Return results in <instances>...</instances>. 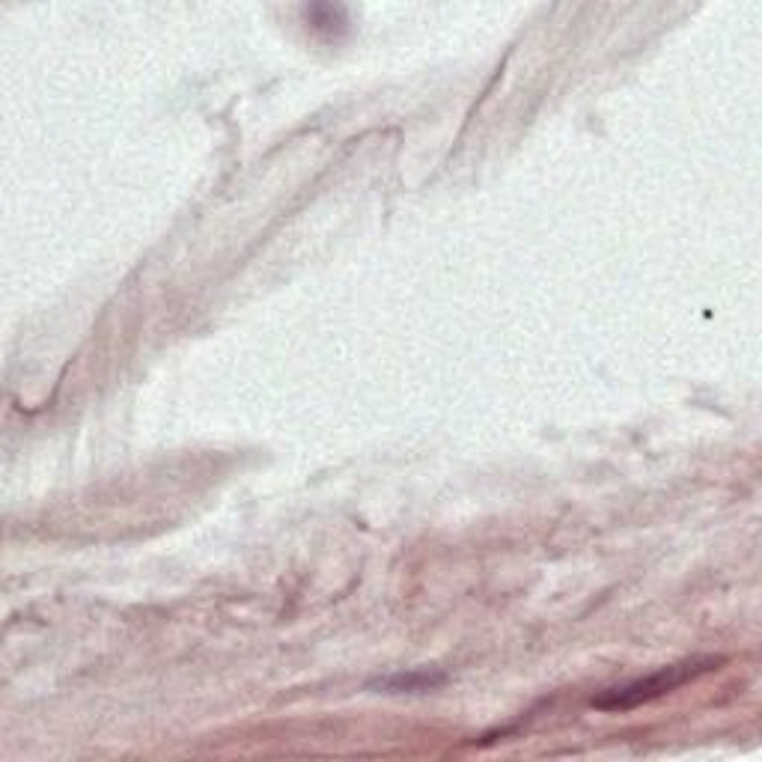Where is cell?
Segmentation results:
<instances>
[{
    "label": "cell",
    "instance_id": "cell-1",
    "mask_svg": "<svg viewBox=\"0 0 762 762\" xmlns=\"http://www.w3.org/2000/svg\"><path fill=\"white\" fill-rule=\"evenodd\" d=\"M721 658H691V661H682V664H670V667H661L658 673H652L647 679H638L631 682V685H622V688H613L608 694H602L599 700H595V706L604 709V712H625V709H634L640 706V703H649V700H658L664 694L676 691L679 685H685V682L703 676V673L709 670H718Z\"/></svg>",
    "mask_w": 762,
    "mask_h": 762
},
{
    "label": "cell",
    "instance_id": "cell-2",
    "mask_svg": "<svg viewBox=\"0 0 762 762\" xmlns=\"http://www.w3.org/2000/svg\"><path fill=\"white\" fill-rule=\"evenodd\" d=\"M307 22L313 31H325V33H340L349 24L346 6H334V4H313L304 9Z\"/></svg>",
    "mask_w": 762,
    "mask_h": 762
},
{
    "label": "cell",
    "instance_id": "cell-3",
    "mask_svg": "<svg viewBox=\"0 0 762 762\" xmlns=\"http://www.w3.org/2000/svg\"><path fill=\"white\" fill-rule=\"evenodd\" d=\"M447 676L444 673H429V670H417V673H399V676H390L385 679L381 685L385 688H394V691H429L435 685H441Z\"/></svg>",
    "mask_w": 762,
    "mask_h": 762
}]
</instances>
